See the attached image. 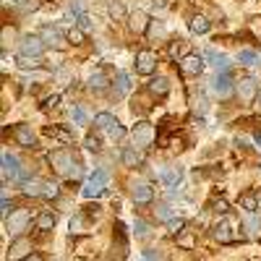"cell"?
Returning a JSON list of instances; mask_svg holds the SVG:
<instances>
[{"instance_id": "d4e9b609", "label": "cell", "mask_w": 261, "mask_h": 261, "mask_svg": "<svg viewBox=\"0 0 261 261\" xmlns=\"http://www.w3.org/2000/svg\"><path fill=\"white\" fill-rule=\"evenodd\" d=\"M55 222H58V220H55V214L47 212V209H45V212H39V214H37V220H34V225H37L39 230H53Z\"/></svg>"}, {"instance_id": "ee69618b", "label": "cell", "mask_w": 261, "mask_h": 261, "mask_svg": "<svg viewBox=\"0 0 261 261\" xmlns=\"http://www.w3.org/2000/svg\"><path fill=\"white\" fill-rule=\"evenodd\" d=\"M79 29H81V32H86V29H92V21H89V16H86V13H84V16L79 18Z\"/></svg>"}, {"instance_id": "5b68a950", "label": "cell", "mask_w": 261, "mask_h": 261, "mask_svg": "<svg viewBox=\"0 0 261 261\" xmlns=\"http://www.w3.org/2000/svg\"><path fill=\"white\" fill-rule=\"evenodd\" d=\"M130 139H134V146H139V149L151 146V141H154V125L146 123V120L136 123L134 130H130Z\"/></svg>"}, {"instance_id": "4fadbf2b", "label": "cell", "mask_w": 261, "mask_h": 261, "mask_svg": "<svg viewBox=\"0 0 261 261\" xmlns=\"http://www.w3.org/2000/svg\"><path fill=\"white\" fill-rule=\"evenodd\" d=\"M157 178H160L165 186L175 188V186L183 180V167H178V165H167V167H162V170L157 172Z\"/></svg>"}, {"instance_id": "e575fe53", "label": "cell", "mask_w": 261, "mask_h": 261, "mask_svg": "<svg viewBox=\"0 0 261 261\" xmlns=\"http://www.w3.org/2000/svg\"><path fill=\"white\" fill-rule=\"evenodd\" d=\"M238 60H241L243 65H256L258 55H256L253 50H241V53H238Z\"/></svg>"}, {"instance_id": "8992f818", "label": "cell", "mask_w": 261, "mask_h": 261, "mask_svg": "<svg viewBox=\"0 0 261 261\" xmlns=\"http://www.w3.org/2000/svg\"><path fill=\"white\" fill-rule=\"evenodd\" d=\"M178 68H180L183 76H201V71H204V55H196V53L183 55L178 60Z\"/></svg>"}, {"instance_id": "74e56055", "label": "cell", "mask_w": 261, "mask_h": 261, "mask_svg": "<svg viewBox=\"0 0 261 261\" xmlns=\"http://www.w3.org/2000/svg\"><path fill=\"white\" fill-rule=\"evenodd\" d=\"M18 65H21V68H39V58H24V55H21L18 58Z\"/></svg>"}, {"instance_id": "f907efd6", "label": "cell", "mask_w": 261, "mask_h": 261, "mask_svg": "<svg viewBox=\"0 0 261 261\" xmlns=\"http://www.w3.org/2000/svg\"><path fill=\"white\" fill-rule=\"evenodd\" d=\"M24 261H45V256H42V253H32V256L24 258Z\"/></svg>"}, {"instance_id": "d590c367", "label": "cell", "mask_w": 261, "mask_h": 261, "mask_svg": "<svg viewBox=\"0 0 261 261\" xmlns=\"http://www.w3.org/2000/svg\"><path fill=\"white\" fill-rule=\"evenodd\" d=\"M50 136H55V139L63 141V144H68V141H71V134H68V130H63V128H58V125L50 128Z\"/></svg>"}, {"instance_id": "7a4b0ae2", "label": "cell", "mask_w": 261, "mask_h": 261, "mask_svg": "<svg viewBox=\"0 0 261 261\" xmlns=\"http://www.w3.org/2000/svg\"><path fill=\"white\" fill-rule=\"evenodd\" d=\"M50 165H53V170L58 172V175H68V178H71V172L76 170L73 154H71V151H65V149L50 151Z\"/></svg>"}, {"instance_id": "db71d44e", "label": "cell", "mask_w": 261, "mask_h": 261, "mask_svg": "<svg viewBox=\"0 0 261 261\" xmlns=\"http://www.w3.org/2000/svg\"><path fill=\"white\" fill-rule=\"evenodd\" d=\"M141 261H146V258H141Z\"/></svg>"}, {"instance_id": "bcb514c9", "label": "cell", "mask_w": 261, "mask_h": 261, "mask_svg": "<svg viewBox=\"0 0 261 261\" xmlns=\"http://www.w3.org/2000/svg\"><path fill=\"white\" fill-rule=\"evenodd\" d=\"M214 209L220 212V214H227V201H222V199H220V201L214 204Z\"/></svg>"}, {"instance_id": "8fae6325", "label": "cell", "mask_w": 261, "mask_h": 261, "mask_svg": "<svg viewBox=\"0 0 261 261\" xmlns=\"http://www.w3.org/2000/svg\"><path fill=\"white\" fill-rule=\"evenodd\" d=\"M42 53H45V39L34 37V34L24 37V42H21V55L24 58H39Z\"/></svg>"}, {"instance_id": "cb8c5ba5", "label": "cell", "mask_w": 261, "mask_h": 261, "mask_svg": "<svg viewBox=\"0 0 261 261\" xmlns=\"http://www.w3.org/2000/svg\"><path fill=\"white\" fill-rule=\"evenodd\" d=\"M146 27H149V18H146V13H144V11L130 13V29H134L136 34H144V32H146Z\"/></svg>"}, {"instance_id": "f1b7e54d", "label": "cell", "mask_w": 261, "mask_h": 261, "mask_svg": "<svg viewBox=\"0 0 261 261\" xmlns=\"http://www.w3.org/2000/svg\"><path fill=\"white\" fill-rule=\"evenodd\" d=\"M42 191H45V180H27L24 183L27 196H42Z\"/></svg>"}, {"instance_id": "681fc988", "label": "cell", "mask_w": 261, "mask_h": 261, "mask_svg": "<svg viewBox=\"0 0 261 261\" xmlns=\"http://www.w3.org/2000/svg\"><path fill=\"white\" fill-rule=\"evenodd\" d=\"M71 230H73V232L81 230V217H73V220H71Z\"/></svg>"}, {"instance_id": "7bdbcfd3", "label": "cell", "mask_w": 261, "mask_h": 261, "mask_svg": "<svg viewBox=\"0 0 261 261\" xmlns=\"http://www.w3.org/2000/svg\"><path fill=\"white\" fill-rule=\"evenodd\" d=\"M180 47H183V42H180V39L172 42V45H170V58H178V55H180Z\"/></svg>"}, {"instance_id": "f546056e", "label": "cell", "mask_w": 261, "mask_h": 261, "mask_svg": "<svg viewBox=\"0 0 261 261\" xmlns=\"http://www.w3.org/2000/svg\"><path fill=\"white\" fill-rule=\"evenodd\" d=\"M241 204H243L246 214H256V209H258V201H256V196H253V193H246V196H241Z\"/></svg>"}, {"instance_id": "2e32d148", "label": "cell", "mask_w": 261, "mask_h": 261, "mask_svg": "<svg viewBox=\"0 0 261 261\" xmlns=\"http://www.w3.org/2000/svg\"><path fill=\"white\" fill-rule=\"evenodd\" d=\"M21 172V162L18 157L8 154V151H3V180H16Z\"/></svg>"}, {"instance_id": "9a60e30c", "label": "cell", "mask_w": 261, "mask_h": 261, "mask_svg": "<svg viewBox=\"0 0 261 261\" xmlns=\"http://www.w3.org/2000/svg\"><path fill=\"white\" fill-rule=\"evenodd\" d=\"M130 199H134L136 204H149L151 199H154V188H151L149 183H134L130 186Z\"/></svg>"}, {"instance_id": "60d3db41", "label": "cell", "mask_w": 261, "mask_h": 261, "mask_svg": "<svg viewBox=\"0 0 261 261\" xmlns=\"http://www.w3.org/2000/svg\"><path fill=\"white\" fill-rule=\"evenodd\" d=\"M134 232H136V235H139V238H144V235H149V225H146V222H141V220H139V222H136V225H134Z\"/></svg>"}, {"instance_id": "ffe728a7", "label": "cell", "mask_w": 261, "mask_h": 261, "mask_svg": "<svg viewBox=\"0 0 261 261\" xmlns=\"http://www.w3.org/2000/svg\"><path fill=\"white\" fill-rule=\"evenodd\" d=\"M209 18L206 16H201V13H196V16H191V21H188V29L193 32V34H206L209 32Z\"/></svg>"}, {"instance_id": "ab89813d", "label": "cell", "mask_w": 261, "mask_h": 261, "mask_svg": "<svg viewBox=\"0 0 261 261\" xmlns=\"http://www.w3.org/2000/svg\"><path fill=\"white\" fill-rule=\"evenodd\" d=\"M55 79H58L60 84H65V86H68V84L73 81V73H71V71H65V68H60V71L55 73Z\"/></svg>"}, {"instance_id": "8d00e7d4", "label": "cell", "mask_w": 261, "mask_h": 261, "mask_svg": "<svg viewBox=\"0 0 261 261\" xmlns=\"http://www.w3.org/2000/svg\"><path fill=\"white\" fill-rule=\"evenodd\" d=\"M84 146L89 149V151H99V149H102V146H99V136H97V134H89V136L84 139Z\"/></svg>"}, {"instance_id": "52a82bcc", "label": "cell", "mask_w": 261, "mask_h": 261, "mask_svg": "<svg viewBox=\"0 0 261 261\" xmlns=\"http://www.w3.org/2000/svg\"><path fill=\"white\" fill-rule=\"evenodd\" d=\"M154 71H157V53H151V50H139V53H136V73L151 76Z\"/></svg>"}, {"instance_id": "6da1fadb", "label": "cell", "mask_w": 261, "mask_h": 261, "mask_svg": "<svg viewBox=\"0 0 261 261\" xmlns=\"http://www.w3.org/2000/svg\"><path fill=\"white\" fill-rule=\"evenodd\" d=\"M107 170H94L92 175H89V180L84 183V188H81V196L84 199H99V196L107 191Z\"/></svg>"}, {"instance_id": "b9f144b4", "label": "cell", "mask_w": 261, "mask_h": 261, "mask_svg": "<svg viewBox=\"0 0 261 261\" xmlns=\"http://www.w3.org/2000/svg\"><path fill=\"white\" fill-rule=\"evenodd\" d=\"M167 227H170V232H180V230L186 227V222H183L180 217H178V220H172V222H167Z\"/></svg>"}, {"instance_id": "9c48e42d", "label": "cell", "mask_w": 261, "mask_h": 261, "mask_svg": "<svg viewBox=\"0 0 261 261\" xmlns=\"http://www.w3.org/2000/svg\"><path fill=\"white\" fill-rule=\"evenodd\" d=\"M115 235H118V243H113V253L110 258L113 261H123L128 256V235H125V225L118 220L115 222Z\"/></svg>"}, {"instance_id": "44dd1931", "label": "cell", "mask_w": 261, "mask_h": 261, "mask_svg": "<svg viewBox=\"0 0 261 261\" xmlns=\"http://www.w3.org/2000/svg\"><path fill=\"white\" fill-rule=\"evenodd\" d=\"M123 165L125 167H141L144 165L141 149H123Z\"/></svg>"}, {"instance_id": "3957f363", "label": "cell", "mask_w": 261, "mask_h": 261, "mask_svg": "<svg viewBox=\"0 0 261 261\" xmlns=\"http://www.w3.org/2000/svg\"><path fill=\"white\" fill-rule=\"evenodd\" d=\"M94 123H97V128L99 130H105L110 139H115V141H120L123 136H125V128L120 125V120L115 118V115H110V113H99L97 118H94Z\"/></svg>"}, {"instance_id": "1f68e13d", "label": "cell", "mask_w": 261, "mask_h": 261, "mask_svg": "<svg viewBox=\"0 0 261 261\" xmlns=\"http://www.w3.org/2000/svg\"><path fill=\"white\" fill-rule=\"evenodd\" d=\"M42 196H45V199H58V196H60V186L53 183V180H45V191H42Z\"/></svg>"}, {"instance_id": "ac0fdd59", "label": "cell", "mask_w": 261, "mask_h": 261, "mask_svg": "<svg viewBox=\"0 0 261 261\" xmlns=\"http://www.w3.org/2000/svg\"><path fill=\"white\" fill-rule=\"evenodd\" d=\"M13 139H16L21 146H27V149H32V146L37 144V136L32 134L27 125H16V128H13Z\"/></svg>"}, {"instance_id": "7c38bea8", "label": "cell", "mask_w": 261, "mask_h": 261, "mask_svg": "<svg viewBox=\"0 0 261 261\" xmlns=\"http://www.w3.org/2000/svg\"><path fill=\"white\" fill-rule=\"evenodd\" d=\"M212 92L220 97V99H227V97L235 92V86H232L230 76H227V73H217L214 81H212Z\"/></svg>"}, {"instance_id": "e0dca14e", "label": "cell", "mask_w": 261, "mask_h": 261, "mask_svg": "<svg viewBox=\"0 0 261 261\" xmlns=\"http://www.w3.org/2000/svg\"><path fill=\"white\" fill-rule=\"evenodd\" d=\"M113 81H110V76H107V71L105 68H97L92 76H89V89L92 92H102V89H107Z\"/></svg>"}, {"instance_id": "816d5d0a", "label": "cell", "mask_w": 261, "mask_h": 261, "mask_svg": "<svg viewBox=\"0 0 261 261\" xmlns=\"http://www.w3.org/2000/svg\"><path fill=\"white\" fill-rule=\"evenodd\" d=\"M58 102H60V97H58V94H55V97H50V99H47V102H45V105H47V107H55V105H58Z\"/></svg>"}, {"instance_id": "d6a6232c", "label": "cell", "mask_w": 261, "mask_h": 261, "mask_svg": "<svg viewBox=\"0 0 261 261\" xmlns=\"http://www.w3.org/2000/svg\"><path fill=\"white\" fill-rule=\"evenodd\" d=\"M107 13H110V16L118 21V18L125 16V8H123V3H118V0H110V6H107Z\"/></svg>"}, {"instance_id": "7dc6e473", "label": "cell", "mask_w": 261, "mask_h": 261, "mask_svg": "<svg viewBox=\"0 0 261 261\" xmlns=\"http://www.w3.org/2000/svg\"><path fill=\"white\" fill-rule=\"evenodd\" d=\"M144 258L146 261H160V253H154V251L149 248V251H144Z\"/></svg>"}, {"instance_id": "f35d334b", "label": "cell", "mask_w": 261, "mask_h": 261, "mask_svg": "<svg viewBox=\"0 0 261 261\" xmlns=\"http://www.w3.org/2000/svg\"><path fill=\"white\" fill-rule=\"evenodd\" d=\"M154 214H157V220H162V222H172V214H170V206H157L154 209Z\"/></svg>"}, {"instance_id": "d6986e66", "label": "cell", "mask_w": 261, "mask_h": 261, "mask_svg": "<svg viewBox=\"0 0 261 261\" xmlns=\"http://www.w3.org/2000/svg\"><path fill=\"white\" fill-rule=\"evenodd\" d=\"M243 227L248 230V238H251V241H258V238H261V217H258V214H246Z\"/></svg>"}, {"instance_id": "f6af8a7d", "label": "cell", "mask_w": 261, "mask_h": 261, "mask_svg": "<svg viewBox=\"0 0 261 261\" xmlns=\"http://www.w3.org/2000/svg\"><path fill=\"white\" fill-rule=\"evenodd\" d=\"M151 8H154V11H162V8H167V0H151Z\"/></svg>"}, {"instance_id": "484cf974", "label": "cell", "mask_w": 261, "mask_h": 261, "mask_svg": "<svg viewBox=\"0 0 261 261\" xmlns=\"http://www.w3.org/2000/svg\"><path fill=\"white\" fill-rule=\"evenodd\" d=\"M128 92H130V76L120 71L115 76V97H125Z\"/></svg>"}, {"instance_id": "30bf717a", "label": "cell", "mask_w": 261, "mask_h": 261, "mask_svg": "<svg viewBox=\"0 0 261 261\" xmlns=\"http://www.w3.org/2000/svg\"><path fill=\"white\" fill-rule=\"evenodd\" d=\"M235 92H238V97H241L246 105H251V102L256 99V94H258V84H256V79L246 76V79H241V81H238Z\"/></svg>"}, {"instance_id": "4dcf8cb0", "label": "cell", "mask_w": 261, "mask_h": 261, "mask_svg": "<svg viewBox=\"0 0 261 261\" xmlns=\"http://www.w3.org/2000/svg\"><path fill=\"white\" fill-rule=\"evenodd\" d=\"M71 118L76 125H86V120H89V115H86V110L81 105H73V110H71Z\"/></svg>"}, {"instance_id": "f5cc1de1", "label": "cell", "mask_w": 261, "mask_h": 261, "mask_svg": "<svg viewBox=\"0 0 261 261\" xmlns=\"http://www.w3.org/2000/svg\"><path fill=\"white\" fill-rule=\"evenodd\" d=\"M253 141H256V144H258V146H261V130H258V134H256V136H253Z\"/></svg>"}, {"instance_id": "4316f807", "label": "cell", "mask_w": 261, "mask_h": 261, "mask_svg": "<svg viewBox=\"0 0 261 261\" xmlns=\"http://www.w3.org/2000/svg\"><path fill=\"white\" fill-rule=\"evenodd\" d=\"M42 39H45V45H60V42H63V32L58 27H45V29H42Z\"/></svg>"}, {"instance_id": "5bb4252c", "label": "cell", "mask_w": 261, "mask_h": 261, "mask_svg": "<svg viewBox=\"0 0 261 261\" xmlns=\"http://www.w3.org/2000/svg\"><path fill=\"white\" fill-rule=\"evenodd\" d=\"M29 251H32V241L21 235V238H16V241L11 243V248H8V258H29V256H32Z\"/></svg>"}, {"instance_id": "7402d4cb", "label": "cell", "mask_w": 261, "mask_h": 261, "mask_svg": "<svg viewBox=\"0 0 261 261\" xmlns=\"http://www.w3.org/2000/svg\"><path fill=\"white\" fill-rule=\"evenodd\" d=\"M206 58L212 60V65H214L217 71H222V73H225V71L230 68V58H227L225 53H217V50H206Z\"/></svg>"}, {"instance_id": "ba28073f", "label": "cell", "mask_w": 261, "mask_h": 261, "mask_svg": "<svg viewBox=\"0 0 261 261\" xmlns=\"http://www.w3.org/2000/svg\"><path fill=\"white\" fill-rule=\"evenodd\" d=\"M29 222H32V217H29V212H13L8 220H6V230L11 232V235H16V238H21V232H24L27 227H29Z\"/></svg>"}, {"instance_id": "83f0119b", "label": "cell", "mask_w": 261, "mask_h": 261, "mask_svg": "<svg viewBox=\"0 0 261 261\" xmlns=\"http://www.w3.org/2000/svg\"><path fill=\"white\" fill-rule=\"evenodd\" d=\"M13 6L21 11V13H32L42 6V0H13Z\"/></svg>"}, {"instance_id": "c3c4849f", "label": "cell", "mask_w": 261, "mask_h": 261, "mask_svg": "<svg viewBox=\"0 0 261 261\" xmlns=\"http://www.w3.org/2000/svg\"><path fill=\"white\" fill-rule=\"evenodd\" d=\"M11 209H13V206H11V204H8V199H3V217H6V220H8V217H11V214H13V212H11Z\"/></svg>"}, {"instance_id": "603a6c76", "label": "cell", "mask_w": 261, "mask_h": 261, "mask_svg": "<svg viewBox=\"0 0 261 261\" xmlns=\"http://www.w3.org/2000/svg\"><path fill=\"white\" fill-rule=\"evenodd\" d=\"M149 92L157 94V97H165V94L170 92V79H165V76L151 79V81H149Z\"/></svg>"}, {"instance_id": "836d02e7", "label": "cell", "mask_w": 261, "mask_h": 261, "mask_svg": "<svg viewBox=\"0 0 261 261\" xmlns=\"http://www.w3.org/2000/svg\"><path fill=\"white\" fill-rule=\"evenodd\" d=\"M65 39H68L71 45H81V42L86 39V32H81L79 27H73V29H71L68 34H65Z\"/></svg>"}, {"instance_id": "277c9868", "label": "cell", "mask_w": 261, "mask_h": 261, "mask_svg": "<svg viewBox=\"0 0 261 261\" xmlns=\"http://www.w3.org/2000/svg\"><path fill=\"white\" fill-rule=\"evenodd\" d=\"M212 235H214L220 243H235V241H238L235 222L230 220V217H222V220H217V225L212 227Z\"/></svg>"}]
</instances>
